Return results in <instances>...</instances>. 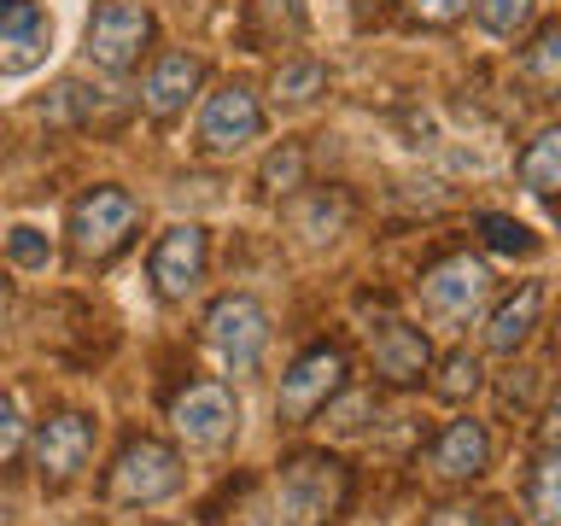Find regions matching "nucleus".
<instances>
[{
  "label": "nucleus",
  "mask_w": 561,
  "mask_h": 526,
  "mask_svg": "<svg viewBox=\"0 0 561 526\" xmlns=\"http://www.w3.org/2000/svg\"><path fill=\"white\" fill-rule=\"evenodd\" d=\"M351 498V473L328 450H298L275 473V508L287 526H328Z\"/></svg>",
  "instance_id": "nucleus-1"
},
{
  "label": "nucleus",
  "mask_w": 561,
  "mask_h": 526,
  "mask_svg": "<svg viewBox=\"0 0 561 526\" xmlns=\"http://www.w3.org/2000/svg\"><path fill=\"white\" fill-rule=\"evenodd\" d=\"M135 222H140V205L123 187L82 193L77 210H70V252L82 263H105L112 252H123V240L135 235Z\"/></svg>",
  "instance_id": "nucleus-2"
},
{
  "label": "nucleus",
  "mask_w": 561,
  "mask_h": 526,
  "mask_svg": "<svg viewBox=\"0 0 561 526\" xmlns=\"http://www.w3.org/2000/svg\"><path fill=\"white\" fill-rule=\"evenodd\" d=\"M182 485V456L158 438H129L112 462V480H105V498L112 503H129V508H147V503H164L170 491Z\"/></svg>",
  "instance_id": "nucleus-3"
},
{
  "label": "nucleus",
  "mask_w": 561,
  "mask_h": 526,
  "mask_svg": "<svg viewBox=\"0 0 561 526\" xmlns=\"http://www.w3.org/2000/svg\"><path fill=\"white\" fill-rule=\"evenodd\" d=\"M205 340L234 375H245V368H257L263 345H270V316H263L257 298L228 293V298H217V305L205 310Z\"/></svg>",
  "instance_id": "nucleus-4"
},
{
  "label": "nucleus",
  "mask_w": 561,
  "mask_h": 526,
  "mask_svg": "<svg viewBox=\"0 0 561 526\" xmlns=\"http://www.w3.org/2000/svg\"><path fill=\"white\" fill-rule=\"evenodd\" d=\"M415 293H421V310L438 316V322H468V316L485 305V293H491V270L480 258L456 252L445 263H433V270L415 281Z\"/></svg>",
  "instance_id": "nucleus-5"
},
{
  "label": "nucleus",
  "mask_w": 561,
  "mask_h": 526,
  "mask_svg": "<svg viewBox=\"0 0 561 526\" xmlns=\"http://www.w3.org/2000/svg\"><path fill=\"white\" fill-rule=\"evenodd\" d=\"M152 42V12L147 7H135V0H105V7L88 18V65H100V70H129L140 59V47Z\"/></svg>",
  "instance_id": "nucleus-6"
},
{
  "label": "nucleus",
  "mask_w": 561,
  "mask_h": 526,
  "mask_svg": "<svg viewBox=\"0 0 561 526\" xmlns=\"http://www.w3.org/2000/svg\"><path fill=\"white\" fill-rule=\"evenodd\" d=\"M340 386H345V351L340 345H316L280 375L275 410H280V421H310L316 410H328V403L340 398Z\"/></svg>",
  "instance_id": "nucleus-7"
},
{
  "label": "nucleus",
  "mask_w": 561,
  "mask_h": 526,
  "mask_svg": "<svg viewBox=\"0 0 561 526\" xmlns=\"http://www.w3.org/2000/svg\"><path fill=\"white\" fill-rule=\"evenodd\" d=\"M170 421H175V433H182L193 450H222L228 438H234V427H240V403H234L228 386L199 380V386H187V392L170 403Z\"/></svg>",
  "instance_id": "nucleus-8"
},
{
  "label": "nucleus",
  "mask_w": 561,
  "mask_h": 526,
  "mask_svg": "<svg viewBox=\"0 0 561 526\" xmlns=\"http://www.w3.org/2000/svg\"><path fill=\"white\" fill-rule=\"evenodd\" d=\"M88 456H94V421L88 415H53L42 421V433H35V473H42L47 485H65L77 480L88 468Z\"/></svg>",
  "instance_id": "nucleus-9"
},
{
  "label": "nucleus",
  "mask_w": 561,
  "mask_h": 526,
  "mask_svg": "<svg viewBox=\"0 0 561 526\" xmlns=\"http://www.w3.org/2000/svg\"><path fill=\"white\" fill-rule=\"evenodd\" d=\"M257 129H263V112H257L252 88H240V82L217 88L199 112V147L205 152H240L245 140H257Z\"/></svg>",
  "instance_id": "nucleus-10"
},
{
  "label": "nucleus",
  "mask_w": 561,
  "mask_h": 526,
  "mask_svg": "<svg viewBox=\"0 0 561 526\" xmlns=\"http://www.w3.org/2000/svg\"><path fill=\"white\" fill-rule=\"evenodd\" d=\"M152 281L164 298H187L205 281V228L199 222H175L170 235L152 245Z\"/></svg>",
  "instance_id": "nucleus-11"
},
{
  "label": "nucleus",
  "mask_w": 561,
  "mask_h": 526,
  "mask_svg": "<svg viewBox=\"0 0 561 526\" xmlns=\"http://www.w3.org/2000/svg\"><path fill=\"white\" fill-rule=\"evenodd\" d=\"M368 351H375V375L386 386H421V375L433 368L427 333L410 328V322H380L368 333Z\"/></svg>",
  "instance_id": "nucleus-12"
},
{
  "label": "nucleus",
  "mask_w": 561,
  "mask_h": 526,
  "mask_svg": "<svg viewBox=\"0 0 561 526\" xmlns=\"http://www.w3.org/2000/svg\"><path fill=\"white\" fill-rule=\"evenodd\" d=\"M47 59V18L35 0H0V70L24 77Z\"/></svg>",
  "instance_id": "nucleus-13"
},
{
  "label": "nucleus",
  "mask_w": 561,
  "mask_h": 526,
  "mask_svg": "<svg viewBox=\"0 0 561 526\" xmlns=\"http://www.w3.org/2000/svg\"><path fill=\"white\" fill-rule=\"evenodd\" d=\"M485 462H491V438H485L480 421H450V427L433 438V450H427L433 480H450V485L480 480Z\"/></svg>",
  "instance_id": "nucleus-14"
},
{
  "label": "nucleus",
  "mask_w": 561,
  "mask_h": 526,
  "mask_svg": "<svg viewBox=\"0 0 561 526\" xmlns=\"http://www.w3.org/2000/svg\"><path fill=\"white\" fill-rule=\"evenodd\" d=\"M199 77H205V65L193 59V53H164V59L147 70V82H140V105H147L152 117L187 112V100H193V88H199Z\"/></svg>",
  "instance_id": "nucleus-15"
},
{
  "label": "nucleus",
  "mask_w": 561,
  "mask_h": 526,
  "mask_svg": "<svg viewBox=\"0 0 561 526\" xmlns=\"http://www.w3.org/2000/svg\"><path fill=\"white\" fill-rule=\"evenodd\" d=\"M538 310H543V293H538V287H520L515 298H503V305L491 310V322H485V351H497V357H515V351L533 340Z\"/></svg>",
  "instance_id": "nucleus-16"
},
{
  "label": "nucleus",
  "mask_w": 561,
  "mask_h": 526,
  "mask_svg": "<svg viewBox=\"0 0 561 526\" xmlns=\"http://www.w3.org/2000/svg\"><path fill=\"white\" fill-rule=\"evenodd\" d=\"M520 187L526 193H561V123H550V129L533 135V147L520 152Z\"/></svg>",
  "instance_id": "nucleus-17"
},
{
  "label": "nucleus",
  "mask_w": 561,
  "mask_h": 526,
  "mask_svg": "<svg viewBox=\"0 0 561 526\" xmlns=\"http://www.w3.org/2000/svg\"><path fill=\"white\" fill-rule=\"evenodd\" d=\"M526 515L533 526H561V445L538 456L533 480H526Z\"/></svg>",
  "instance_id": "nucleus-18"
},
{
  "label": "nucleus",
  "mask_w": 561,
  "mask_h": 526,
  "mask_svg": "<svg viewBox=\"0 0 561 526\" xmlns=\"http://www.w3.org/2000/svg\"><path fill=\"white\" fill-rule=\"evenodd\" d=\"M520 77L533 82L543 100H550V94H561V24L538 30V42L520 53Z\"/></svg>",
  "instance_id": "nucleus-19"
},
{
  "label": "nucleus",
  "mask_w": 561,
  "mask_h": 526,
  "mask_svg": "<svg viewBox=\"0 0 561 526\" xmlns=\"http://www.w3.org/2000/svg\"><path fill=\"white\" fill-rule=\"evenodd\" d=\"M322 88H328V70L316 65V59H287V65L275 70L270 94H275V105H310Z\"/></svg>",
  "instance_id": "nucleus-20"
},
{
  "label": "nucleus",
  "mask_w": 561,
  "mask_h": 526,
  "mask_svg": "<svg viewBox=\"0 0 561 526\" xmlns=\"http://www.w3.org/2000/svg\"><path fill=\"white\" fill-rule=\"evenodd\" d=\"M433 392L445 398V403H462V398H473V392H480V357H468V351H450V357L438 363Z\"/></svg>",
  "instance_id": "nucleus-21"
},
{
  "label": "nucleus",
  "mask_w": 561,
  "mask_h": 526,
  "mask_svg": "<svg viewBox=\"0 0 561 526\" xmlns=\"http://www.w3.org/2000/svg\"><path fill=\"white\" fill-rule=\"evenodd\" d=\"M473 18H480L491 35H520L533 24V0H473Z\"/></svg>",
  "instance_id": "nucleus-22"
},
{
  "label": "nucleus",
  "mask_w": 561,
  "mask_h": 526,
  "mask_svg": "<svg viewBox=\"0 0 561 526\" xmlns=\"http://www.w3.org/2000/svg\"><path fill=\"white\" fill-rule=\"evenodd\" d=\"M298 182H305V152H298L293 140H287L280 152L263 158V187H270V193H293Z\"/></svg>",
  "instance_id": "nucleus-23"
},
{
  "label": "nucleus",
  "mask_w": 561,
  "mask_h": 526,
  "mask_svg": "<svg viewBox=\"0 0 561 526\" xmlns=\"http://www.w3.org/2000/svg\"><path fill=\"white\" fill-rule=\"evenodd\" d=\"M480 235H485L491 252H520V258L533 252V235H526L515 217H497V210H485V217H480Z\"/></svg>",
  "instance_id": "nucleus-24"
},
{
  "label": "nucleus",
  "mask_w": 561,
  "mask_h": 526,
  "mask_svg": "<svg viewBox=\"0 0 561 526\" xmlns=\"http://www.w3.org/2000/svg\"><path fill=\"white\" fill-rule=\"evenodd\" d=\"M7 258L18 263V270H47L53 245H47V235H35V228H12V240H7Z\"/></svg>",
  "instance_id": "nucleus-25"
},
{
  "label": "nucleus",
  "mask_w": 561,
  "mask_h": 526,
  "mask_svg": "<svg viewBox=\"0 0 561 526\" xmlns=\"http://www.w3.org/2000/svg\"><path fill=\"white\" fill-rule=\"evenodd\" d=\"M18 450H24V415L12 398H0V462H12Z\"/></svg>",
  "instance_id": "nucleus-26"
},
{
  "label": "nucleus",
  "mask_w": 561,
  "mask_h": 526,
  "mask_svg": "<svg viewBox=\"0 0 561 526\" xmlns=\"http://www.w3.org/2000/svg\"><path fill=\"white\" fill-rule=\"evenodd\" d=\"M468 0H410V18H421V24H456Z\"/></svg>",
  "instance_id": "nucleus-27"
},
{
  "label": "nucleus",
  "mask_w": 561,
  "mask_h": 526,
  "mask_svg": "<svg viewBox=\"0 0 561 526\" xmlns=\"http://www.w3.org/2000/svg\"><path fill=\"white\" fill-rule=\"evenodd\" d=\"M363 415H368V398H345L340 410H328L333 433H363Z\"/></svg>",
  "instance_id": "nucleus-28"
},
{
  "label": "nucleus",
  "mask_w": 561,
  "mask_h": 526,
  "mask_svg": "<svg viewBox=\"0 0 561 526\" xmlns=\"http://www.w3.org/2000/svg\"><path fill=\"white\" fill-rule=\"evenodd\" d=\"M427 526H480V515H473V508H462V503H450V508H433Z\"/></svg>",
  "instance_id": "nucleus-29"
},
{
  "label": "nucleus",
  "mask_w": 561,
  "mask_h": 526,
  "mask_svg": "<svg viewBox=\"0 0 561 526\" xmlns=\"http://www.w3.org/2000/svg\"><path fill=\"white\" fill-rule=\"evenodd\" d=\"M543 438H550V445H561V398L550 403V421H543Z\"/></svg>",
  "instance_id": "nucleus-30"
},
{
  "label": "nucleus",
  "mask_w": 561,
  "mask_h": 526,
  "mask_svg": "<svg viewBox=\"0 0 561 526\" xmlns=\"http://www.w3.org/2000/svg\"><path fill=\"white\" fill-rule=\"evenodd\" d=\"M491 526H520V521H515V515H503V521H491Z\"/></svg>",
  "instance_id": "nucleus-31"
}]
</instances>
